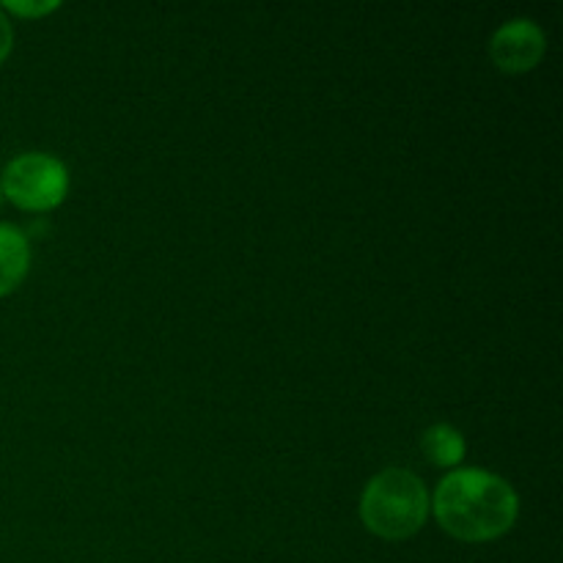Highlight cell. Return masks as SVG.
<instances>
[{
  "label": "cell",
  "mask_w": 563,
  "mask_h": 563,
  "mask_svg": "<svg viewBox=\"0 0 563 563\" xmlns=\"http://www.w3.org/2000/svg\"><path fill=\"white\" fill-rule=\"evenodd\" d=\"M432 511L449 537L482 544L515 528L520 498L506 478L482 467H460L438 484Z\"/></svg>",
  "instance_id": "cell-1"
},
{
  "label": "cell",
  "mask_w": 563,
  "mask_h": 563,
  "mask_svg": "<svg viewBox=\"0 0 563 563\" xmlns=\"http://www.w3.org/2000/svg\"><path fill=\"white\" fill-rule=\"evenodd\" d=\"M432 498L416 473L388 467L366 484L361 495V522L379 539L401 542L427 526Z\"/></svg>",
  "instance_id": "cell-2"
},
{
  "label": "cell",
  "mask_w": 563,
  "mask_h": 563,
  "mask_svg": "<svg viewBox=\"0 0 563 563\" xmlns=\"http://www.w3.org/2000/svg\"><path fill=\"white\" fill-rule=\"evenodd\" d=\"M0 192L25 212H47L64 203L69 192V170L53 154H20L5 165L0 176Z\"/></svg>",
  "instance_id": "cell-3"
},
{
  "label": "cell",
  "mask_w": 563,
  "mask_h": 563,
  "mask_svg": "<svg viewBox=\"0 0 563 563\" xmlns=\"http://www.w3.org/2000/svg\"><path fill=\"white\" fill-rule=\"evenodd\" d=\"M548 53V36L533 20H509L489 38V58L506 75H522Z\"/></svg>",
  "instance_id": "cell-4"
},
{
  "label": "cell",
  "mask_w": 563,
  "mask_h": 563,
  "mask_svg": "<svg viewBox=\"0 0 563 563\" xmlns=\"http://www.w3.org/2000/svg\"><path fill=\"white\" fill-rule=\"evenodd\" d=\"M31 269V242L16 225L0 223V297L11 295Z\"/></svg>",
  "instance_id": "cell-5"
},
{
  "label": "cell",
  "mask_w": 563,
  "mask_h": 563,
  "mask_svg": "<svg viewBox=\"0 0 563 563\" xmlns=\"http://www.w3.org/2000/svg\"><path fill=\"white\" fill-rule=\"evenodd\" d=\"M421 449L427 454V460H432L440 467H456L465 460V438H462L460 429H454L451 423H434L423 432Z\"/></svg>",
  "instance_id": "cell-6"
},
{
  "label": "cell",
  "mask_w": 563,
  "mask_h": 563,
  "mask_svg": "<svg viewBox=\"0 0 563 563\" xmlns=\"http://www.w3.org/2000/svg\"><path fill=\"white\" fill-rule=\"evenodd\" d=\"M3 11H11V14L16 16H44L49 14V11L58 9V3H22V0H5L3 5H0Z\"/></svg>",
  "instance_id": "cell-7"
},
{
  "label": "cell",
  "mask_w": 563,
  "mask_h": 563,
  "mask_svg": "<svg viewBox=\"0 0 563 563\" xmlns=\"http://www.w3.org/2000/svg\"><path fill=\"white\" fill-rule=\"evenodd\" d=\"M11 47H14V25H11V20L5 16V11L0 9V64L9 58Z\"/></svg>",
  "instance_id": "cell-8"
}]
</instances>
